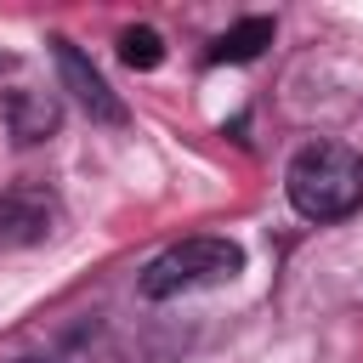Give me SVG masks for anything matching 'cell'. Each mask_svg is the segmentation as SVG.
<instances>
[{
	"mask_svg": "<svg viewBox=\"0 0 363 363\" xmlns=\"http://www.w3.org/2000/svg\"><path fill=\"white\" fill-rule=\"evenodd\" d=\"M284 187L306 221H340L363 210V153L346 142H312L289 159Z\"/></svg>",
	"mask_w": 363,
	"mask_h": 363,
	"instance_id": "1",
	"label": "cell"
},
{
	"mask_svg": "<svg viewBox=\"0 0 363 363\" xmlns=\"http://www.w3.org/2000/svg\"><path fill=\"white\" fill-rule=\"evenodd\" d=\"M238 267H244V250L233 238H187V244H170L159 261H147L142 295L170 301V295H187V289H210V284H227Z\"/></svg>",
	"mask_w": 363,
	"mask_h": 363,
	"instance_id": "2",
	"label": "cell"
},
{
	"mask_svg": "<svg viewBox=\"0 0 363 363\" xmlns=\"http://www.w3.org/2000/svg\"><path fill=\"white\" fill-rule=\"evenodd\" d=\"M57 227V199L40 182H11L0 193V244H40Z\"/></svg>",
	"mask_w": 363,
	"mask_h": 363,
	"instance_id": "3",
	"label": "cell"
},
{
	"mask_svg": "<svg viewBox=\"0 0 363 363\" xmlns=\"http://www.w3.org/2000/svg\"><path fill=\"white\" fill-rule=\"evenodd\" d=\"M51 51H57V74H62V85L74 91V102L91 113V119H102V125H125V102L108 91V79L85 62V51L74 45V40H51Z\"/></svg>",
	"mask_w": 363,
	"mask_h": 363,
	"instance_id": "4",
	"label": "cell"
},
{
	"mask_svg": "<svg viewBox=\"0 0 363 363\" xmlns=\"http://www.w3.org/2000/svg\"><path fill=\"white\" fill-rule=\"evenodd\" d=\"M0 113H6V130H11L23 147L45 142V136L62 125V108H57V96H45V91H11Z\"/></svg>",
	"mask_w": 363,
	"mask_h": 363,
	"instance_id": "5",
	"label": "cell"
},
{
	"mask_svg": "<svg viewBox=\"0 0 363 363\" xmlns=\"http://www.w3.org/2000/svg\"><path fill=\"white\" fill-rule=\"evenodd\" d=\"M267 45H272V17H244L210 45V62H255Z\"/></svg>",
	"mask_w": 363,
	"mask_h": 363,
	"instance_id": "6",
	"label": "cell"
},
{
	"mask_svg": "<svg viewBox=\"0 0 363 363\" xmlns=\"http://www.w3.org/2000/svg\"><path fill=\"white\" fill-rule=\"evenodd\" d=\"M119 62L125 68H159L164 62V40L153 28H125L119 34Z\"/></svg>",
	"mask_w": 363,
	"mask_h": 363,
	"instance_id": "7",
	"label": "cell"
},
{
	"mask_svg": "<svg viewBox=\"0 0 363 363\" xmlns=\"http://www.w3.org/2000/svg\"><path fill=\"white\" fill-rule=\"evenodd\" d=\"M17 363H34V357H17Z\"/></svg>",
	"mask_w": 363,
	"mask_h": 363,
	"instance_id": "8",
	"label": "cell"
}]
</instances>
